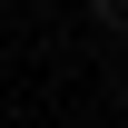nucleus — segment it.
Wrapping results in <instances>:
<instances>
[{"label": "nucleus", "instance_id": "f257e3e1", "mask_svg": "<svg viewBox=\"0 0 128 128\" xmlns=\"http://www.w3.org/2000/svg\"><path fill=\"white\" fill-rule=\"evenodd\" d=\"M98 20H108V30H118V40H128V0H98Z\"/></svg>", "mask_w": 128, "mask_h": 128}]
</instances>
